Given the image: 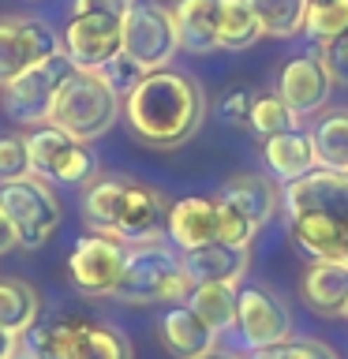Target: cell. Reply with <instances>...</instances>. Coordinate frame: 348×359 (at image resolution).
Instances as JSON below:
<instances>
[{"label":"cell","instance_id":"52a82bcc","mask_svg":"<svg viewBox=\"0 0 348 359\" xmlns=\"http://www.w3.org/2000/svg\"><path fill=\"white\" fill-rule=\"evenodd\" d=\"M180 53L173 11L154 0H131L123 11V56H131L142 72H161Z\"/></svg>","mask_w":348,"mask_h":359},{"label":"cell","instance_id":"484cf974","mask_svg":"<svg viewBox=\"0 0 348 359\" xmlns=\"http://www.w3.org/2000/svg\"><path fill=\"white\" fill-rule=\"evenodd\" d=\"M38 322V292L27 280L4 277L0 280V330L27 333Z\"/></svg>","mask_w":348,"mask_h":359},{"label":"cell","instance_id":"44dd1931","mask_svg":"<svg viewBox=\"0 0 348 359\" xmlns=\"http://www.w3.org/2000/svg\"><path fill=\"white\" fill-rule=\"evenodd\" d=\"M303 299L314 314H341L348 299V262H311L303 273Z\"/></svg>","mask_w":348,"mask_h":359},{"label":"cell","instance_id":"d4e9b609","mask_svg":"<svg viewBox=\"0 0 348 359\" xmlns=\"http://www.w3.org/2000/svg\"><path fill=\"white\" fill-rule=\"evenodd\" d=\"M258 34L251 0H218V49H247Z\"/></svg>","mask_w":348,"mask_h":359},{"label":"cell","instance_id":"7c38bea8","mask_svg":"<svg viewBox=\"0 0 348 359\" xmlns=\"http://www.w3.org/2000/svg\"><path fill=\"white\" fill-rule=\"evenodd\" d=\"M236 330L247 348L266 352V348H281L285 341H292V314L269 288L247 285L236 299Z\"/></svg>","mask_w":348,"mask_h":359},{"label":"cell","instance_id":"3957f363","mask_svg":"<svg viewBox=\"0 0 348 359\" xmlns=\"http://www.w3.org/2000/svg\"><path fill=\"white\" fill-rule=\"evenodd\" d=\"M83 213L101 236H112L120 243H150L165 229L168 206L139 180H101L86 191Z\"/></svg>","mask_w":348,"mask_h":359},{"label":"cell","instance_id":"6da1fadb","mask_svg":"<svg viewBox=\"0 0 348 359\" xmlns=\"http://www.w3.org/2000/svg\"><path fill=\"white\" fill-rule=\"evenodd\" d=\"M288 236L314 262H348V172L314 168L281 191Z\"/></svg>","mask_w":348,"mask_h":359},{"label":"cell","instance_id":"f1b7e54d","mask_svg":"<svg viewBox=\"0 0 348 359\" xmlns=\"http://www.w3.org/2000/svg\"><path fill=\"white\" fill-rule=\"evenodd\" d=\"M296 120H300V116H296V112H292L277 94L251 97L247 128H251L255 135H262V139H269V135H281V131H296Z\"/></svg>","mask_w":348,"mask_h":359},{"label":"cell","instance_id":"1f68e13d","mask_svg":"<svg viewBox=\"0 0 348 359\" xmlns=\"http://www.w3.org/2000/svg\"><path fill=\"white\" fill-rule=\"evenodd\" d=\"M101 75H105V83H109L112 90H116L120 97H128L131 90L139 86V79H142L146 72L131 60V56H123V53H120V56H112V60H109L105 67H101Z\"/></svg>","mask_w":348,"mask_h":359},{"label":"cell","instance_id":"8992f818","mask_svg":"<svg viewBox=\"0 0 348 359\" xmlns=\"http://www.w3.org/2000/svg\"><path fill=\"white\" fill-rule=\"evenodd\" d=\"M0 213L11 224L19 247H41L60 229V202L49 191V184L38 176L0 184Z\"/></svg>","mask_w":348,"mask_h":359},{"label":"cell","instance_id":"4dcf8cb0","mask_svg":"<svg viewBox=\"0 0 348 359\" xmlns=\"http://www.w3.org/2000/svg\"><path fill=\"white\" fill-rule=\"evenodd\" d=\"M22 176H34L30 172L27 142L15 139V135H4V139H0V184H8V180H22Z\"/></svg>","mask_w":348,"mask_h":359},{"label":"cell","instance_id":"ac0fdd59","mask_svg":"<svg viewBox=\"0 0 348 359\" xmlns=\"http://www.w3.org/2000/svg\"><path fill=\"white\" fill-rule=\"evenodd\" d=\"M161 341L176 359H202V355L213 352L218 333H213L187 303H176V307H168L161 314Z\"/></svg>","mask_w":348,"mask_h":359},{"label":"cell","instance_id":"7a4b0ae2","mask_svg":"<svg viewBox=\"0 0 348 359\" xmlns=\"http://www.w3.org/2000/svg\"><path fill=\"white\" fill-rule=\"evenodd\" d=\"M123 116L142 142L173 150L199 131L206 116V97L191 75L161 67V72H146L139 86L123 97Z\"/></svg>","mask_w":348,"mask_h":359},{"label":"cell","instance_id":"60d3db41","mask_svg":"<svg viewBox=\"0 0 348 359\" xmlns=\"http://www.w3.org/2000/svg\"><path fill=\"white\" fill-rule=\"evenodd\" d=\"M341 318L348 322V299H344V307H341Z\"/></svg>","mask_w":348,"mask_h":359},{"label":"cell","instance_id":"7402d4cb","mask_svg":"<svg viewBox=\"0 0 348 359\" xmlns=\"http://www.w3.org/2000/svg\"><path fill=\"white\" fill-rule=\"evenodd\" d=\"M173 19H176L180 49L187 53L218 49V0H180Z\"/></svg>","mask_w":348,"mask_h":359},{"label":"cell","instance_id":"d6986e66","mask_svg":"<svg viewBox=\"0 0 348 359\" xmlns=\"http://www.w3.org/2000/svg\"><path fill=\"white\" fill-rule=\"evenodd\" d=\"M218 198L221 202H232L240 213H247L255 229H262V224L281 210V191H277L274 180L262 176V172H240V176H232L229 184L221 187Z\"/></svg>","mask_w":348,"mask_h":359},{"label":"cell","instance_id":"277c9868","mask_svg":"<svg viewBox=\"0 0 348 359\" xmlns=\"http://www.w3.org/2000/svg\"><path fill=\"white\" fill-rule=\"evenodd\" d=\"M120 116V94L105 83L101 72H86V67H75L72 75L64 79V86L56 90L49 120L53 128L67 131L79 142H90L98 135H105Z\"/></svg>","mask_w":348,"mask_h":359},{"label":"cell","instance_id":"4316f807","mask_svg":"<svg viewBox=\"0 0 348 359\" xmlns=\"http://www.w3.org/2000/svg\"><path fill=\"white\" fill-rule=\"evenodd\" d=\"M258 30L269 38H296L307 22V0H251Z\"/></svg>","mask_w":348,"mask_h":359},{"label":"cell","instance_id":"4fadbf2b","mask_svg":"<svg viewBox=\"0 0 348 359\" xmlns=\"http://www.w3.org/2000/svg\"><path fill=\"white\" fill-rule=\"evenodd\" d=\"M56 49H60V38L56 30H49V22L30 15L0 19V86H8L11 79H19L27 67L53 56Z\"/></svg>","mask_w":348,"mask_h":359},{"label":"cell","instance_id":"ffe728a7","mask_svg":"<svg viewBox=\"0 0 348 359\" xmlns=\"http://www.w3.org/2000/svg\"><path fill=\"white\" fill-rule=\"evenodd\" d=\"M262 157H266V168L274 172V180H281V184H292V180H300V176H307V172L319 168L311 135H303V131L269 135Z\"/></svg>","mask_w":348,"mask_h":359},{"label":"cell","instance_id":"74e56055","mask_svg":"<svg viewBox=\"0 0 348 359\" xmlns=\"http://www.w3.org/2000/svg\"><path fill=\"white\" fill-rule=\"evenodd\" d=\"M11 247H19L15 243V232H11V224L4 221V213H0V255H8Z\"/></svg>","mask_w":348,"mask_h":359},{"label":"cell","instance_id":"2e32d148","mask_svg":"<svg viewBox=\"0 0 348 359\" xmlns=\"http://www.w3.org/2000/svg\"><path fill=\"white\" fill-rule=\"evenodd\" d=\"M165 232L176 251H195V247L213 243L218 240V198L187 195L173 202L165 217Z\"/></svg>","mask_w":348,"mask_h":359},{"label":"cell","instance_id":"f35d334b","mask_svg":"<svg viewBox=\"0 0 348 359\" xmlns=\"http://www.w3.org/2000/svg\"><path fill=\"white\" fill-rule=\"evenodd\" d=\"M251 359H277V355H274V348H266V352H255Z\"/></svg>","mask_w":348,"mask_h":359},{"label":"cell","instance_id":"cb8c5ba5","mask_svg":"<svg viewBox=\"0 0 348 359\" xmlns=\"http://www.w3.org/2000/svg\"><path fill=\"white\" fill-rule=\"evenodd\" d=\"M311 146L319 168L348 172V109H337L326 120H319V128L311 131Z\"/></svg>","mask_w":348,"mask_h":359},{"label":"cell","instance_id":"f546056e","mask_svg":"<svg viewBox=\"0 0 348 359\" xmlns=\"http://www.w3.org/2000/svg\"><path fill=\"white\" fill-rule=\"evenodd\" d=\"M255 224L247 213H240L232 202H221L218 198V240L221 243H232V247H251L255 240Z\"/></svg>","mask_w":348,"mask_h":359},{"label":"cell","instance_id":"9a60e30c","mask_svg":"<svg viewBox=\"0 0 348 359\" xmlns=\"http://www.w3.org/2000/svg\"><path fill=\"white\" fill-rule=\"evenodd\" d=\"M56 359H131V348L109 325L56 322Z\"/></svg>","mask_w":348,"mask_h":359},{"label":"cell","instance_id":"8fae6325","mask_svg":"<svg viewBox=\"0 0 348 359\" xmlns=\"http://www.w3.org/2000/svg\"><path fill=\"white\" fill-rule=\"evenodd\" d=\"M123 258H128V247L112 236H83L72 247V258H67V273H72V285L83 292V296H116V285L123 277Z\"/></svg>","mask_w":348,"mask_h":359},{"label":"cell","instance_id":"83f0119b","mask_svg":"<svg viewBox=\"0 0 348 359\" xmlns=\"http://www.w3.org/2000/svg\"><path fill=\"white\" fill-rule=\"evenodd\" d=\"M303 34H311V38L322 41V45L348 34V0H307Z\"/></svg>","mask_w":348,"mask_h":359},{"label":"cell","instance_id":"30bf717a","mask_svg":"<svg viewBox=\"0 0 348 359\" xmlns=\"http://www.w3.org/2000/svg\"><path fill=\"white\" fill-rule=\"evenodd\" d=\"M64 53L75 67L101 72L123 53V15L116 11H75L64 27Z\"/></svg>","mask_w":348,"mask_h":359},{"label":"cell","instance_id":"ab89813d","mask_svg":"<svg viewBox=\"0 0 348 359\" xmlns=\"http://www.w3.org/2000/svg\"><path fill=\"white\" fill-rule=\"evenodd\" d=\"M202 359H236V355H229V352H210V355H202Z\"/></svg>","mask_w":348,"mask_h":359},{"label":"cell","instance_id":"d6a6232c","mask_svg":"<svg viewBox=\"0 0 348 359\" xmlns=\"http://www.w3.org/2000/svg\"><path fill=\"white\" fill-rule=\"evenodd\" d=\"M274 355L277 359H337V352L330 344H322V341H285L281 348H274Z\"/></svg>","mask_w":348,"mask_h":359},{"label":"cell","instance_id":"603a6c76","mask_svg":"<svg viewBox=\"0 0 348 359\" xmlns=\"http://www.w3.org/2000/svg\"><path fill=\"white\" fill-rule=\"evenodd\" d=\"M236 299H240V285H195L187 296V307L213 333H221V330H232L236 325Z\"/></svg>","mask_w":348,"mask_h":359},{"label":"cell","instance_id":"d590c367","mask_svg":"<svg viewBox=\"0 0 348 359\" xmlns=\"http://www.w3.org/2000/svg\"><path fill=\"white\" fill-rule=\"evenodd\" d=\"M131 0H75V11H116L123 15Z\"/></svg>","mask_w":348,"mask_h":359},{"label":"cell","instance_id":"b9f144b4","mask_svg":"<svg viewBox=\"0 0 348 359\" xmlns=\"http://www.w3.org/2000/svg\"><path fill=\"white\" fill-rule=\"evenodd\" d=\"M15 359H30V355H15Z\"/></svg>","mask_w":348,"mask_h":359},{"label":"cell","instance_id":"ba28073f","mask_svg":"<svg viewBox=\"0 0 348 359\" xmlns=\"http://www.w3.org/2000/svg\"><path fill=\"white\" fill-rule=\"evenodd\" d=\"M75 72V64L67 60L64 49H56L53 56H45L34 67H27L19 79H11L4 86V109L11 120L19 123H34V120H45L53 109V97L56 90L64 86V79Z\"/></svg>","mask_w":348,"mask_h":359},{"label":"cell","instance_id":"5b68a950","mask_svg":"<svg viewBox=\"0 0 348 359\" xmlns=\"http://www.w3.org/2000/svg\"><path fill=\"white\" fill-rule=\"evenodd\" d=\"M195 280L184 269V255L161 243H135L123 258V277L116 296L128 303H176L187 299Z\"/></svg>","mask_w":348,"mask_h":359},{"label":"cell","instance_id":"e575fe53","mask_svg":"<svg viewBox=\"0 0 348 359\" xmlns=\"http://www.w3.org/2000/svg\"><path fill=\"white\" fill-rule=\"evenodd\" d=\"M221 112H225V120H229V123H247V112H251V94H247V90L229 94V97H225V105H221Z\"/></svg>","mask_w":348,"mask_h":359},{"label":"cell","instance_id":"e0dca14e","mask_svg":"<svg viewBox=\"0 0 348 359\" xmlns=\"http://www.w3.org/2000/svg\"><path fill=\"white\" fill-rule=\"evenodd\" d=\"M251 266V247H232L213 240L206 247L184 251V269L195 285H240Z\"/></svg>","mask_w":348,"mask_h":359},{"label":"cell","instance_id":"836d02e7","mask_svg":"<svg viewBox=\"0 0 348 359\" xmlns=\"http://www.w3.org/2000/svg\"><path fill=\"white\" fill-rule=\"evenodd\" d=\"M326 67H330L333 79L348 83V34H341L337 41H326V53H322Z\"/></svg>","mask_w":348,"mask_h":359},{"label":"cell","instance_id":"9c48e42d","mask_svg":"<svg viewBox=\"0 0 348 359\" xmlns=\"http://www.w3.org/2000/svg\"><path fill=\"white\" fill-rule=\"evenodd\" d=\"M27 154H30V172L41 180H56V184H83L94 176V154L86 150V142L72 139L60 128H38L27 139Z\"/></svg>","mask_w":348,"mask_h":359},{"label":"cell","instance_id":"5bb4252c","mask_svg":"<svg viewBox=\"0 0 348 359\" xmlns=\"http://www.w3.org/2000/svg\"><path fill=\"white\" fill-rule=\"evenodd\" d=\"M330 90H333V75L322 56H296L277 75V97L296 116H314L330 101Z\"/></svg>","mask_w":348,"mask_h":359},{"label":"cell","instance_id":"8d00e7d4","mask_svg":"<svg viewBox=\"0 0 348 359\" xmlns=\"http://www.w3.org/2000/svg\"><path fill=\"white\" fill-rule=\"evenodd\" d=\"M19 337H22V333L0 330V359H15V355H19Z\"/></svg>","mask_w":348,"mask_h":359}]
</instances>
